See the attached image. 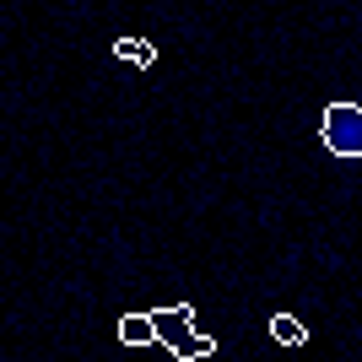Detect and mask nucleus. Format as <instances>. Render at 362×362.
I'll return each instance as SVG.
<instances>
[{"instance_id":"obj_4","label":"nucleus","mask_w":362,"mask_h":362,"mask_svg":"<svg viewBox=\"0 0 362 362\" xmlns=\"http://www.w3.org/2000/svg\"><path fill=\"white\" fill-rule=\"evenodd\" d=\"M119 341L124 346H151L157 335H151V314H124L119 319Z\"/></svg>"},{"instance_id":"obj_2","label":"nucleus","mask_w":362,"mask_h":362,"mask_svg":"<svg viewBox=\"0 0 362 362\" xmlns=\"http://www.w3.org/2000/svg\"><path fill=\"white\" fill-rule=\"evenodd\" d=\"M189 325H195V308H189V303H179V308H157V314H151V335L168 341L173 351L189 341Z\"/></svg>"},{"instance_id":"obj_3","label":"nucleus","mask_w":362,"mask_h":362,"mask_svg":"<svg viewBox=\"0 0 362 362\" xmlns=\"http://www.w3.org/2000/svg\"><path fill=\"white\" fill-rule=\"evenodd\" d=\"M271 341L276 346H303V341H308V325H298V314H276L271 319Z\"/></svg>"},{"instance_id":"obj_6","label":"nucleus","mask_w":362,"mask_h":362,"mask_svg":"<svg viewBox=\"0 0 362 362\" xmlns=\"http://www.w3.org/2000/svg\"><path fill=\"white\" fill-rule=\"evenodd\" d=\"M211 351H216V341H211V335H189V341H184L179 351H173V357H179V362H200V357H211Z\"/></svg>"},{"instance_id":"obj_5","label":"nucleus","mask_w":362,"mask_h":362,"mask_svg":"<svg viewBox=\"0 0 362 362\" xmlns=\"http://www.w3.org/2000/svg\"><path fill=\"white\" fill-rule=\"evenodd\" d=\"M114 54H119V60H130V65H157V49H151L146 38H119V44H114Z\"/></svg>"},{"instance_id":"obj_1","label":"nucleus","mask_w":362,"mask_h":362,"mask_svg":"<svg viewBox=\"0 0 362 362\" xmlns=\"http://www.w3.org/2000/svg\"><path fill=\"white\" fill-rule=\"evenodd\" d=\"M325 146L341 151V157H362V108L357 103L325 108Z\"/></svg>"}]
</instances>
